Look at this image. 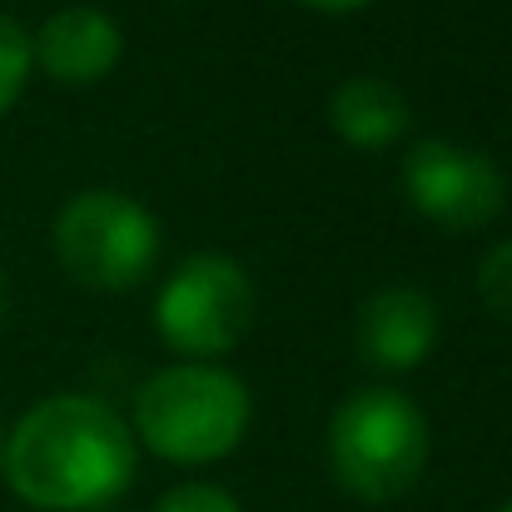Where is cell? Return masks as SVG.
Here are the masks:
<instances>
[{"label":"cell","instance_id":"1","mask_svg":"<svg viewBox=\"0 0 512 512\" xmlns=\"http://www.w3.org/2000/svg\"><path fill=\"white\" fill-rule=\"evenodd\" d=\"M135 463L140 443L110 403L90 393H55L5 433L0 478L40 512H100L130 488Z\"/></svg>","mask_w":512,"mask_h":512},{"label":"cell","instance_id":"2","mask_svg":"<svg viewBox=\"0 0 512 512\" xmlns=\"http://www.w3.org/2000/svg\"><path fill=\"white\" fill-rule=\"evenodd\" d=\"M428 468V418L398 388H358L329 418V473L358 503H398Z\"/></svg>","mask_w":512,"mask_h":512},{"label":"cell","instance_id":"3","mask_svg":"<svg viewBox=\"0 0 512 512\" xmlns=\"http://www.w3.org/2000/svg\"><path fill=\"white\" fill-rule=\"evenodd\" d=\"M249 428V388L214 363L160 368L135 398V433L165 463H214Z\"/></svg>","mask_w":512,"mask_h":512},{"label":"cell","instance_id":"4","mask_svg":"<svg viewBox=\"0 0 512 512\" xmlns=\"http://www.w3.org/2000/svg\"><path fill=\"white\" fill-rule=\"evenodd\" d=\"M55 259L65 274L100 294H125L145 284L160 259L155 214L120 189H85L55 219Z\"/></svg>","mask_w":512,"mask_h":512},{"label":"cell","instance_id":"5","mask_svg":"<svg viewBox=\"0 0 512 512\" xmlns=\"http://www.w3.org/2000/svg\"><path fill=\"white\" fill-rule=\"evenodd\" d=\"M254 279L224 254H194L170 274L155 304L160 339L189 363L229 353L254 324Z\"/></svg>","mask_w":512,"mask_h":512},{"label":"cell","instance_id":"6","mask_svg":"<svg viewBox=\"0 0 512 512\" xmlns=\"http://www.w3.org/2000/svg\"><path fill=\"white\" fill-rule=\"evenodd\" d=\"M408 204L438 229H483L508 204V179L483 150L453 140H418L403 160Z\"/></svg>","mask_w":512,"mask_h":512},{"label":"cell","instance_id":"7","mask_svg":"<svg viewBox=\"0 0 512 512\" xmlns=\"http://www.w3.org/2000/svg\"><path fill=\"white\" fill-rule=\"evenodd\" d=\"M353 339H358V353L373 368L408 373L438 343V304L423 289H413V284H388L358 309Z\"/></svg>","mask_w":512,"mask_h":512},{"label":"cell","instance_id":"8","mask_svg":"<svg viewBox=\"0 0 512 512\" xmlns=\"http://www.w3.org/2000/svg\"><path fill=\"white\" fill-rule=\"evenodd\" d=\"M30 50H35V60H40V70L50 80H60V85H95V80H105L120 65L125 40H120V25L105 10L65 5V10H55L40 25Z\"/></svg>","mask_w":512,"mask_h":512},{"label":"cell","instance_id":"9","mask_svg":"<svg viewBox=\"0 0 512 512\" xmlns=\"http://www.w3.org/2000/svg\"><path fill=\"white\" fill-rule=\"evenodd\" d=\"M329 125L353 150H388L408 130V100L398 85H388L378 75H353L329 100Z\"/></svg>","mask_w":512,"mask_h":512},{"label":"cell","instance_id":"10","mask_svg":"<svg viewBox=\"0 0 512 512\" xmlns=\"http://www.w3.org/2000/svg\"><path fill=\"white\" fill-rule=\"evenodd\" d=\"M30 65H35L30 35H25L10 15H0V115L20 100V90H25V80H30Z\"/></svg>","mask_w":512,"mask_h":512},{"label":"cell","instance_id":"11","mask_svg":"<svg viewBox=\"0 0 512 512\" xmlns=\"http://www.w3.org/2000/svg\"><path fill=\"white\" fill-rule=\"evenodd\" d=\"M478 294H483V304H488L498 319L512 324V239H503V244L478 264Z\"/></svg>","mask_w":512,"mask_h":512},{"label":"cell","instance_id":"12","mask_svg":"<svg viewBox=\"0 0 512 512\" xmlns=\"http://www.w3.org/2000/svg\"><path fill=\"white\" fill-rule=\"evenodd\" d=\"M155 512H239V503L224 488H214V483H184V488L165 493L155 503Z\"/></svg>","mask_w":512,"mask_h":512},{"label":"cell","instance_id":"13","mask_svg":"<svg viewBox=\"0 0 512 512\" xmlns=\"http://www.w3.org/2000/svg\"><path fill=\"white\" fill-rule=\"evenodd\" d=\"M309 10H324V15H348V10H363L368 0H304Z\"/></svg>","mask_w":512,"mask_h":512},{"label":"cell","instance_id":"14","mask_svg":"<svg viewBox=\"0 0 512 512\" xmlns=\"http://www.w3.org/2000/svg\"><path fill=\"white\" fill-rule=\"evenodd\" d=\"M0 473H5V433H0Z\"/></svg>","mask_w":512,"mask_h":512},{"label":"cell","instance_id":"15","mask_svg":"<svg viewBox=\"0 0 512 512\" xmlns=\"http://www.w3.org/2000/svg\"><path fill=\"white\" fill-rule=\"evenodd\" d=\"M0 319H5V279H0Z\"/></svg>","mask_w":512,"mask_h":512},{"label":"cell","instance_id":"16","mask_svg":"<svg viewBox=\"0 0 512 512\" xmlns=\"http://www.w3.org/2000/svg\"><path fill=\"white\" fill-rule=\"evenodd\" d=\"M498 512H512V503H503V508H498Z\"/></svg>","mask_w":512,"mask_h":512}]
</instances>
